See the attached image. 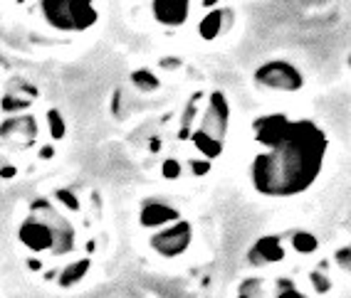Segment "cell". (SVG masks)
Masks as SVG:
<instances>
[{"instance_id":"obj_1","label":"cell","mask_w":351,"mask_h":298,"mask_svg":"<svg viewBox=\"0 0 351 298\" xmlns=\"http://www.w3.org/2000/svg\"><path fill=\"white\" fill-rule=\"evenodd\" d=\"M326 153L324 131L312 121H287L275 146L252 163V182L257 193L287 198L307 190L322 170Z\"/></svg>"},{"instance_id":"obj_2","label":"cell","mask_w":351,"mask_h":298,"mask_svg":"<svg viewBox=\"0 0 351 298\" xmlns=\"http://www.w3.org/2000/svg\"><path fill=\"white\" fill-rule=\"evenodd\" d=\"M97 0H43L45 20L57 30L80 32L97 23Z\"/></svg>"},{"instance_id":"obj_3","label":"cell","mask_w":351,"mask_h":298,"mask_svg":"<svg viewBox=\"0 0 351 298\" xmlns=\"http://www.w3.org/2000/svg\"><path fill=\"white\" fill-rule=\"evenodd\" d=\"M255 79L263 87L280 89V92H297L304 84V77L289 62H267L255 72Z\"/></svg>"},{"instance_id":"obj_4","label":"cell","mask_w":351,"mask_h":298,"mask_svg":"<svg viewBox=\"0 0 351 298\" xmlns=\"http://www.w3.org/2000/svg\"><path fill=\"white\" fill-rule=\"evenodd\" d=\"M189 244H191V224L189 222L171 224L169 230L158 232V234L151 239V247L156 249V254L166 256V259L183 254V252L189 249Z\"/></svg>"},{"instance_id":"obj_5","label":"cell","mask_w":351,"mask_h":298,"mask_svg":"<svg viewBox=\"0 0 351 298\" xmlns=\"http://www.w3.org/2000/svg\"><path fill=\"white\" fill-rule=\"evenodd\" d=\"M201 133L210 136L213 141L218 143H226V131H228V101H226V94L213 92L210 96V104L206 109V116H203V124H201Z\"/></svg>"},{"instance_id":"obj_6","label":"cell","mask_w":351,"mask_h":298,"mask_svg":"<svg viewBox=\"0 0 351 298\" xmlns=\"http://www.w3.org/2000/svg\"><path fill=\"white\" fill-rule=\"evenodd\" d=\"M20 242L25 244L30 252H52L55 234H52L50 224L30 215V219H25V224L20 227Z\"/></svg>"},{"instance_id":"obj_7","label":"cell","mask_w":351,"mask_h":298,"mask_svg":"<svg viewBox=\"0 0 351 298\" xmlns=\"http://www.w3.org/2000/svg\"><path fill=\"white\" fill-rule=\"evenodd\" d=\"M154 18L161 25H183L191 13V0H154Z\"/></svg>"},{"instance_id":"obj_8","label":"cell","mask_w":351,"mask_h":298,"mask_svg":"<svg viewBox=\"0 0 351 298\" xmlns=\"http://www.w3.org/2000/svg\"><path fill=\"white\" fill-rule=\"evenodd\" d=\"M289 118L282 116V113H272V116H265V118H257L255 131H257V143L263 146V148H270L280 141L282 136L285 126H287Z\"/></svg>"},{"instance_id":"obj_9","label":"cell","mask_w":351,"mask_h":298,"mask_svg":"<svg viewBox=\"0 0 351 298\" xmlns=\"http://www.w3.org/2000/svg\"><path fill=\"white\" fill-rule=\"evenodd\" d=\"M178 210H173L171 205L166 202H146L144 210H141V224L144 227H158V224H171V222H178Z\"/></svg>"},{"instance_id":"obj_10","label":"cell","mask_w":351,"mask_h":298,"mask_svg":"<svg viewBox=\"0 0 351 298\" xmlns=\"http://www.w3.org/2000/svg\"><path fill=\"white\" fill-rule=\"evenodd\" d=\"M252 264H260V261H280L285 259V249L282 244L277 242V236H263V239H257V244L250 249Z\"/></svg>"},{"instance_id":"obj_11","label":"cell","mask_w":351,"mask_h":298,"mask_svg":"<svg viewBox=\"0 0 351 298\" xmlns=\"http://www.w3.org/2000/svg\"><path fill=\"white\" fill-rule=\"evenodd\" d=\"M226 20H232V10H210V13L206 15V18L201 20V25H198V32H201V38L203 40H215L220 35V32L226 30Z\"/></svg>"},{"instance_id":"obj_12","label":"cell","mask_w":351,"mask_h":298,"mask_svg":"<svg viewBox=\"0 0 351 298\" xmlns=\"http://www.w3.org/2000/svg\"><path fill=\"white\" fill-rule=\"evenodd\" d=\"M193 146L201 150L206 158H218L220 153H223V143L213 141V138L206 136V133H201V131H195L193 133Z\"/></svg>"},{"instance_id":"obj_13","label":"cell","mask_w":351,"mask_h":298,"mask_svg":"<svg viewBox=\"0 0 351 298\" xmlns=\"http://www.w3.org/2000/svg\"><path fill=\"white\" fill-rule=\"evenodd\" d=\"M87 269H89V259H80V261H75V264H69V267L60 273V284H62V286L77 284L80 279H84Z\"/></svg>"},{"instance_id":"obj_14","label":"cell","mask_w":351,"mask_h":298,"mask_svg":"<svg viewBox=\"0 0 351 298\" xmlns=\"http://www.w3.org/2000/svg\"><path fill=\"white\" fill-rule=\"evenodd\" d=\"M132 81L138 89H144V92H154V89H158V77L151 74L149 69H138V72H134Z\"/></svg>"},{"instance_id":"obj_15","label":"cell","mask_w":351,"mask_h":298,"mask_svg":"<svg viewBox=\"0 0 351 298\" xmlns=\"http://www.w3.org/2000/svg\"><path fill=\"white\" fill-rule=\"evenodd\" d=\"M292 242H295V249H297V252H302V254H312L314 249L319 247V242H317V236L309 234V232H297Z\"/></svg>"},{"instance_id":"obj_16","label":"cell","mask_w":351,"mask_h":298,"mask_svg":"<svg viewBox=\"0 0 351 298\" xmlns=\"http://www.w3.org/2000/svg\"><path fill=\"white\" fill-rule=\"evenodd\" d=\"M47 124H50V136L55 138V141H60V138H64V133H67V126H64V118L60 111H47Z\"/></svg>"},{"instance_id":"obj_17","label":"cell","mask_w":351,"mask_h":298,"mask_svg":"<svg viewBox=\"0 0 351 298\" xmlns=\"http://www.w3.org/2000/svg\"><path fill=\"white\" fill-rule=\"evenodd\" d=\"M161 173H163V178H166V180H176V178L183 173V168H181V163H178V161L169 158V161H163Z\"/></svg>"},{"instance_id":"obj_18","label":"cell","mask_w":351,"mask_h":298,"mask_svg":"<svg viewBox=\"0 0 351 298\" xmlns=\"http://www.w3.org/2000/svg\"><path fill=\"white\" fill-rule=\"evenodd\" d=\"M57 198H60V202L67 205L69 210H80V202H77V198L69 193V190H57Z\"/></svg>"},{"instance_id":"obj_19","label":"cell","mask_w":351,"mask_h":298,"mask_svg":"<svg viewBox=\"0 0 351 298\" xmlns=\"http://www.w3.org/2000/svg\"><path fill=\"white\" fill-rule=\"evenodd\" d=\"M27 101L25 99H15V96H5L3 99V109L5 111H20V109H25Z\"/></svg>"},{"instance_id":"obj_20","label":"cell","mask_w":351,"mask_h":298,"mask_svg":"<svg viewBox=\"0 0 351 298\" xmlns=\"http://www.w3.org/2000/svg\"><path fill=\"white\" fill-rule=\"evenodd\" d=\"M191 163V170H193V175H206L208 170H210V163L208 161H189Z\"/></svg>"},{"instance_id":"obj_21","label":"cell","mask_w":351,"mask_h":298,"mask_svg":"<svg viewBox=\"0 0 351 298\" xmlns=\"http://www.w3.org/2000/svg\"><path fill=\"white\" fill-rule=\"evenodd\" d=\"M337 259H339V267H341V264H344V269L349 267V247H344V252H339Z\"/></svg>"},{"instance_id":"obj_22","label":"cell","mask_w":351,"mask_h":298,"mask_svg":"<svg viewBox=\"0 0 351 298\" xmlns=\"http://www.w3.org/2000/svg\"><path fill=\"white\" fill-rule=\"evenodd\" d=\"M0 175H3V178H13L15 168H3V170H0Z\"/></svg>"},{"instance_id":"obj_23","label":"cell","mask_w":351,"mask_h":298,"mask_svg":"<svg viewBox=\"0 0 351 298\" xmlns=\"http://www.w3.org/2000/svg\"><path fill=\"white\" fill-rule=\"evenodd\" d=\"M201 3H203L206 8H215V5L220 3V0H201Z\"/></svg>"},{"instance_id":"obj_24","label":"cell","mask_w":351,"mask_h":298,"mask_svg":"<svg viewBox=\"0 0 351 298\" xmlns=\"http://www.w3.org/2000/svg\"><path fill=\"white\" fill-rule=\"evenodd\" d=\"M18 3H23V0H18Z\"/></svg>"}]
</instances>
